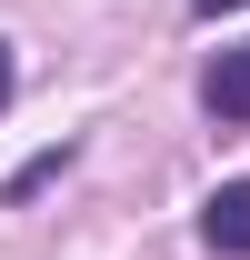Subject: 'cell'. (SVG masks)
Wrapping results in <instances>:
<instances>
[{
  "label": "cell",
  "mask_w": 250,
  "mask_h": 260,
  "mask_svg": "<svg viewBox=\"0 0 250 260\" xmlns=\"http://www.w3.org/2000/svg\"><path fill=\"white\" fill-rule=\"evenodd\" d=\"M200 240H210L220 260H250V180H220V190L200 200Z\"/></svg>",
  "instance_id": "1"
},
{
  "label": "cell",
  "mask_w": 250,
  "mask_h": 260,
  "mask_svg": "<svg viewBox=\"0 0 250 260\" xmlns=\"http://www.w3.org/2000/svg\"><path fill=\"white\" fill-rule=\"evenodd\" d=\"M200 100H210L220 120H250V50H220L210 80H200Z\"/></svg>",
  "instance_id": "2"
},
{
  "label": "cell",
  "mask_w": 250,
  "mask_h": 260,
  "mask_svg": "<svg viewBox=\"0 0 250 260\" xmlns=\"http://www.w3.org/2000/svg\"><path fill=\"white\" fill-rule=\"evenodd\" d=\"M190 10H200V20H220V10H250V0H190Z\"/></svg>",
  "instance_id": "5"
},
{
  "label": "cell",
  "mask_w": 250,
  "mask_h": 260,
  "mask_svg": "<svg viewBox=\"0 0 250 260\" xmlns=\"http://www.w3.org/2000/svg\"><path fill=\"white\" fill-rule=\"evenodd\" d=\"M60 170H70V140H60V150H40V160H20V170H10V200H30L40 180H60Z\"/></svg>",
  "instance_id": "3"
},
{
  "label": "cell",
  "mask_w": 250,
  "mask_h": 260,
  "mask_svg": "<svg viewBox=\"0 0 250 260\" xmlns=\"http://www.w3.org/2000/svg\"><path fill=\"white\" fill-rule=\"evenodd\" d=\"M10 90H20V70H10V40H0V110H10Z\"/></svg>",
  "instance_id": "4"
}]
</instances>
